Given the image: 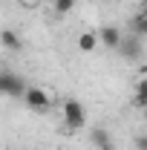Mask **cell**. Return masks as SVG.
<instances>
[{"label": "cell", "mask_w": 147, "mask_h": 150, "mask_svg": "<svg viewBox=\"0 0 147 150\" xmlns=\"http://www.w3.org/2000/svg\"><path fill=\"white\" fill-rule=\"evenodd\" d=\"M130 29H133V35H139V38H147V18L139 12L136 18L130 20Z\"/></svg>", "instance_id": "9c48e42d"}, {"label": "cell", "mask_w": 147, "mask_h": 150, "mask_svg": "<svg viewBox=\"0 0 147 150\" xmlns=\"http://www.w3.org/2000/svg\"><path fill=\"white\" fill-rule=\"evenodd\" d=\"M23 93H26V81H23V75L3 72V95H9V98H23Z\"/></svg>", "instance_id": "277c9868"}, {"label": "cell", "mask_w": 147, "mask_h": 150, "mask_svg": "<svg viewBox=\"0 0 147 150\" xmlns=\"http://www.w3.org/2000/svg\"><path fill=\"white\" fill-rule=\"evenodd\" d=\"M115 52H121L124 61H139V58L144 55V46H141V38L139 35H130V38H121V43H118V49Z\"/></svg>", "instance_id": "3957f363"}, {"label": "cell", "mask_w": 147, "mask_h": 150, "mask_svg": "<svg viewBox=\"0 0 147 150\" xmlns=\"http://www.w3.org/2000/svg\"><path fill=\"white\" fill-rule=\"evenodd\" d=\"M23 3H26V6H37L40 0H23Z\"/></svg>", "instance_id": "4fadbf2b"}, {"label": "cell", "mask_w": 147, "mask_h": 150, "mask_svg": "<svg viewBox=\"0 0 147 150\" xmlns=\"http://www.w3.org/2000/svg\"><path fill=\"white\" fill-rule=\"evenodd\" d=\"M90 142L95 144V150H112V136L107 127H92L90 130Z\"/></svg>", "instance_id": "8992f818"}, {"label": "cell", "mask_w": 147, "mask_h": 150, "mask_svg": "<svg viewBox=\"0 0 147 150\" xmlns=\"http://www.w3.org/2000/svg\"><path fill=\"white\" fill-rule=\"evenodd\" d=\"M0 46H6L9 52H20L23 49V38L15 29H0Z\"/></svg>", "instance_id": "52a82bcc"}, {"label": "cell", "mask_w": 147, "mask_h": 150, "mask_svg": "<svg viewBox=\"0 0 147 150\" xmlns=\"http://www.w3.org/2000/svg\"><path fill=\"white\" fill-rule=\"evenodd\" d=\"M23 101H26L29 110H35V112H46V110H49V93L40 90V87H26Z\"/></svg>", "instance_id": "7a4b0ae2"}, {"label": "cell", "mask_w": 147, "mask_h": 150, "mask_svg": "<svg viewBox=\"0 0 147 150\" xmlns=\"http://www.w3.org/2000/svg\"><path fill=\"white\" fill-rule=\"evenodd\" d=\"M52 9H55V15H66L75 9V0H52Z\"/></svg>", "instance_id": "8fae6325"}, {"label": "cell", "mask_w": 147, "mask_h": 150, "mask_svg": "<svg viewBox=\"0 0 147 150\" xmlns=\"http://www.w3.org/2000/svg\"><path fill=\"white\" fill-rule=\"evenodd\" d=\"M78 46H81V52H95V46H98V35H95V32H84V35L78 38Z\"/></svg>", "instance_id": "ba28073f"}, {"label": "cell", "mask_w": 147, "mask_h": 150, "mask_svg": "<svg viewBox=\"0 0 147 150\" xmlns=\"http://www.w3.org/2000/svg\"><path fill=\"white\" fill-rule=\"evenodd\" d=\"M133 104L136 107H147V78L139 81V87H136V98H133Z\"/></svg>", "instance_id": "30bf717a"}, {"label": "cell", "mask_w": 147, "mask_h": 150, "mask_svg": "<svg viewBox=\"0 0 147 150\" xmlns=\"http://www.w3.org/2000/svg\"><path fill=\"white\" fill-rule=\"evenodd\" d=\"M133 144H136V150H147V136H136Z\"/></svg>", "instance_id": "7c38bea8"}, {"label": "cell", "mask_w": 147, "mask_h": 150, "mask_svg": "<svg viewBox=\"0 0 147 150\" xmlns=\"http://www.w3.org/2000/svg\"><path fill=\"white\" fill-rule=\"evenodd\" d=\"M95 35H98V43H104L110 52H115V49H118V43H121V38H124L118 26H101Z\"/></svg>", "instance_id": "5b68a950"}, {"label": "cell", "mask_w": 147, "mask_h": 150, "mask_svg": "<svg viewBox=\"0 0 147 150\" xmlns=\"http://www.w3.org/2000/svg\"><path fill=\"white\" fill-rule=\"evenodd\" d=\"M61 115H64V124H66L69 130H81V127L87 124V110H84L81 101H75V98H66V101H64Z\"/></svg>", "instance_id": "6da1fadb"}, {"label": "cell", "mask_w": 147, "mask_h": 150, "mask_svg": "<svg viewBox=\"0 0 147 150\" xmlns=\"http://www.w3.org/2000/svg\"><path fill=\"white\" fill-rule=\"evenodd\" d=\"M0 95H3V72H0Z\"/></svg>", "instance_id": "5bb4252c"}, {"label": "cell", "mask_w": 147, "mask_h": 150, "mask_svg": "<svg viewBox=\"0 0 147 150\" xmlns=\"http://www.w3.org/2000/svg\"><path fill=\"white\" fill-rule=\"evenodd\" d=\"M141 15H144V18H147V3H144V9H141Z\"/></svg>", "instance_id": "9a60e30c"}]
</instances>
